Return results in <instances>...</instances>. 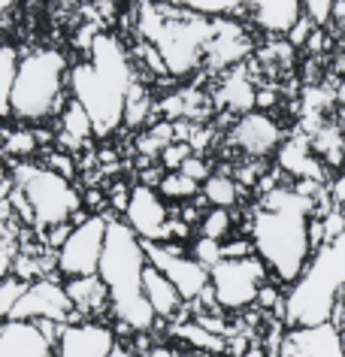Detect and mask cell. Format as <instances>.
<instances>
[{
	"label": "cell",
	"mask_w": 345,
	"mask_h": 357,
	"mask_svg": "<svg viewBox=\"0 0 345 357\" xmlns=\"http://www.w3.org/2000/svg\"><path fill=\"white\" fill-rule=\"evenodd\" d=\"M315 218V200L294 191V185L261 194L258 206L249 215V239L254 255L267 264L270 275L282 284H294L312 264L309 225Z\"/></svg>",
	"instance_id": "obj_1"
},
{
	"label": "cell",
	"mask_w": 345,
	"mask_h": 357,
	"mask_svg": "<svg viewBox=\"0 0 345 357\" xmlns=\"http://www.w3.org/2000/svg\"><path fill=\"white\" fill-rule=\"evenodd\" d=\"M137 64L115 33H97L91 49L70 70V94L94 121V137L106 139L125 128L128 94L137 85Z\"/></svg>",
	"instance_id": "obj_2"
},
{
	"label": "cell",
	"mask_w": 345,
	"mask_h": 357,
	"mask_svg": "<svg viewBox=\"0 0 345 357\" xmlns=\"http://www.w3.org/2000/svg\"><path fill=\"white\" fill-rule=\"evenodd\" d=\"M148 270V255L146 243L134 234L121 215H112L109 234H106V248L100 261V279L109 288L112 297V318L118 321V330H130V333H148L158 327V315L148 306L143 279Z\"/></svg>",
	"instance_id": "obj_3"
},
{
	"label": "cell",
	"mask_w": 345,
	"mask_h": 357,
	"mask_svg": "<svg viewBox=\"0 0 345 357\" xmlns=\"http://www.w3.org/2000/svg\"><path fill=\"white\" fill-rule=\"evenodd\" d=\"M134 13L143 40L161 52L170 76L185 79L206 64V49L218 33V19L191 13L185 3H143Z\"/></svg>",
	"instance_id": "obj_4"
},
{
	"label": "cell",
	"mask_w": 345,
	"mask_h": 357,
	"mask_svg": "<svg viewBox=\"0 0 345 357\" xmlns=\"http://www.w3.org/2000/svg\"><path fill=\"white\" fill-rule=\"evenodd\" d=\"M70 64L67 52L55 46H40L22 52V67L15 79L10 106L3 119L6 124H43L49 119H61L64 106L70 103Z\"/></svg>",
	"instance_id": "obj_5"
},
{
	"label": "cell",
	"mask_w": 345,
	"mask_h": 357,
	"mask_svg": "<svg viewBox=\"0 0 345 357\" xmlns=\"http://www.w3.org/2000/svg\"><path fill=\"white\" fill-rule=\"evenodd\" d=\"M345 294V234L318 248L306 273L285 294V327H324L333 324L336 303Z\"/></svg>",
	"instance_id": "obj_6"
},
{
	"label": "cell",
	"mask_w": 345,
	"mask_h": 357,
	"mask_svg": "<svg viewBox=\"0 0 345 357\" xmlns=\"http://www.w3.org/2000/svg\"><path fill=\"white\" fill-rule=\"evenodd\" d=\"M13 185L19 188L31 203L33 227L46 234L52 227L73 225V218L85 209L82 194L70 178H64L55 169L31 164V160H6V173Z\"/></svg>",
	"instance_id": "obj_7"
},
{
	"label": "cell",
	"mask_w": 345,
	"mask_h": 357,
	"mask_svg": "<svg viewBox=\"0 0 345 357\" xmlns=\"http://www.w3.org/2000/svg\"><path fill=\"white\" fill-rule=\"evenodd\" d=\"M212 275V291H215V300L224 312H243L258 303L263 284H267V264L254 257H243V261H221Z\"/></svg>",
	"instance_id": "obj_8"
},
{
	"label": "cell",
	"mask_w": 345,
	"mask_h": 357,
	"mask_svg": "<svg viewBox=\"0 0 345 357\" xmlns=\"http://www.w3.org/2000/svg\"><path fill=\"white\" fill-rule=\"evenodd\" d=\"M109 221H112V215H91L85 225H79L73 230L67 245L55 255V270H58V275H64V282L88 279V275L100 273Z\"/></svg>",
	"instance_id": "obj_9"
},
{
	"label": "cell",
	"mask_w": 345,
	"mask_h": 357,
	"mask_svg": "<svg viewBox=\"0 0 345 357\" xmlns=\"http://www.w3.org/2000/svg\"><path fill=\"white\" fill-rule=\"evenodd\" d=\"M146 255H148V264L158 266V270L173 282V288L182 294L185 303H197L203 294L209 291L212 275H209L206 266H200L188 255V245H182V243L148 245L146 243Z\"/></svg>",
	"instance_id": "obj_10"
},
{
	"label": "cell",
	"mask_w": 345,
	"mask_h": 357,
	"mask_svg": "<svg viewBox=\"0 0 345 357\" xmlns=\"http://www.w3.org/2000/svg\"><path fill=\"white\" fill-rule=\"evenodd\" d=\"M6 321H31V324H37V321H58V324L70 327V324H79V321H85V318L73 309L64 282H58L55 275H49V279H40V282L31 284L28 294H24V300L15 306V312Z\"/></svg>",
	"instance_id": "obj_11"
},
{
	"label": "cell",
	"mask_w": 345,
	"mask_h": 357,
	"mask_svg": "<svg viewBox=\"0 0 345 357\" xmlns=\"http://www.w3.org/2000/svg\"><path fill=\"white\" fill-rule=\"evenodd\" d=\"M125 221L134 227V234L148 245H170L173 243V212L158 188L148 185H134L130 206L125 212Z\"/></svg>",
	"instance_id": "obj_12"
},
{
	"label": "cell",
	"mask_w": 345,
	"mask_h": 357,
	"mask_svg": "<svg viewBox=\"0 0 345 357\" xmlns=\"http://www.w3.org/2000/svg\"><path fill=\"white\" fill-rule=\"evenodd\" d=\"M285 139L288 137H285V130H282V124L273 119L270 112H261V109L236 119L227 133V142L233 149H240L245 160H263L270 155H279Z\"/></svg>",
	"instance_id": "obj_13"
},
{
	"label": "cell",
	"mask_w": 345,
	"mask_h": 357,
	"mask_svg": "<svg viewBox=\"0 0 345 357\" xmlns=\"http://www.w3.org/2000/svg\"><path fill=\"white\" fill-rule=\"evenodd\" d=\"M279 357H345V336L333 324L285 330Z\"/></svg>",
	"instance_id": "obj_14"
},
{
	"label": "cell",
	"mask_w": 345,
	"mask_h": 357,
	"mask_svg": "<svg viewBox=\"0 0 345 357\" xmlns=\"http://www.w3.org/2000/svg\"><path fill=\"white\" fill-rule=\"evenodd\" d=\"M118 345L115 330L103 321H79L70 324L55 348V357H109Z\"/></svg>",
	"instance_id": "obj_15"
},
{
	"label": "cell",
	"mask_w": 345,
	"mask_h": 357,
	"mask_svg": "<svg viewBox=\"0 0 345 357\" xmlns=\"http://www.w3.org/2000/svg\"><path fill=\"white\" fill-rule=\"evenodd\" d=\"M258 91L261 88L252 82L245 64L221 73L215 91H212V106H218L224 115H233V119H243L258 109Z\"/></svg>",
	"instance_id": "obj_16"
},
{
	"label": "cell",
	"mask_w": 345,
	"mask_h": 357,
	"mask_svg": "<svg viewBox=\"0 0 345 357\" xmlns=\"http://www.w3.org/2000/svg\"><path fill=\"white\" fill-rule=\"evenodd\" d=\"M276 167L282 169V173L300 178V182L309 178V182L327 185V176H324L327 164L315 155L312 139H309L306 133H294V137H288L285 142H282V149H279V155H276Z\"/></svg>",
	"instance_id": "obj_17"
},
{
	"label": "cell",
	"mask_w": 345,
	"mask_h": 357,
	"mask_svg": "<svg viewBox=\"0 0 345 357\" xmlns=\"http://www.w3.org/2000/svg\"><path fill=\"white\" fill-rule=\"evenodd\" d=\"M249 22L273 40H288L291 31L303 22V3H297V0H258V3H249Z\"/></svg>",
	"instance_id": "obj_18"
},
{
	"label": "cell",
	"mask_w": 345,
	"mask_h": 357,
	"mask_svg": "<svg viewBox=\"0 0 345 357\" xmlns=\"http://www.w3.org/2000/svg\"><path fill=\"white\" fill-rule=\"evenodd\" d=\"M0 357H55V345L31 321H3Z\"/></svg>",
	"instance_id": "obj_19"
},
{
	"label": "cell",
	"mask_w": 345,
	"mask_h": 357,
	"mask_svg": "<svg viewBox=\"0 0 345 357\" xmlns=\"http://www.w3.org/2000/svg\"><path fill=\"white\" fill-rule=\"evenodd\" d=\"M64 288L70 294L73 309L82 315L85 321H97V318H112V297L109 288L100 275H88V279H70L64 282Z\"/></svg>",
	"instance_id": "obj_20"
},
{
	"label": "cell",
	"mask_w": 345,
	"mask_h": 357,
	"mask_svg": "<svg viewBox=\"0 0 345 357\" xmlns=\"http://www.w3.org/2000/svg\"><path fill=\"white\" fill-rule=\"evenodd\" d=\"M143 291H146L148 306H152V309H155V315H158V324H164V321H170V318H179V315H182V309H185L182 294L176 291V288H173V282L167 279V275L158 270V266H152V264H148V270H146Z\"/></svg>",
	"instance_id": "obj_21"
},
{
	"label": "cell",
	"mask_w": 345,
	"mask_h": 357,
	"mask_svg": "<svg viewBox=\"0 0 345 357\" xmlns=\"http://www.w3.org/2000/svg\"><path fill=\"white\" fill-rule=\"evenodd\" d=\"M158 115V100L152 97V91L139 82L137 79V85L130 88V94H128V109H125V128L130 130H139V128H152V119Z\"/></svg>",
	"instance_id": "obj_22"
},
{
	"label": "cell",
	"mask_w": 345,
	"mask_h": 357,
	"mask_svg": "<svg viewBox=\"0 0 345 357\" xmlns=\"http://www.w3.org/2000/svg\"><path fill=\"white\" fill-rule=\"evenodd\" d=\"M173 336H179V342H185L191 351H200V354H221L227 351V339H221L215 333H209L206 327H200L197 321H182L179 327L170 330Z\"/></svg>",
	"instance_id": "obj_23"
},
{
	"label": "cell",
	"mask_w": 345,
	"mask_h": 357,
	"mask_svg": "<svg viewBox=\"0 0 345 357\" xmlns=\"http://www.w3.org/2000/svg\"><path fill=\"white\" fill-rule=\"evenodd\" d=\"M240 197H243V188L227 173H212L203 182V200L209 203V209H230L240 203Z\"/></svg>",
	"instance_id": "obj_24"
},
{
	"label": "cell",
	"mask_w": 345,
	"mask_h": 357,
	"mask_svg": "<svg viewBox=\"0 0 345 357\" xmlns=\"http://www.w3.org/2000/svg\"><path fill=\"white\" fill-rule=\"evenodd\" d=\"M40 151V137L24 124H6L3 130V155L6 160H31Z\"/></svg>",
	"instance_id": "obj_25"
},
{
	"label": "cell",
	"mask_w": 345,
	"mask_h": 357,
	"mask_svg": "<svg viewBox=\"0 0 345 357\" xmlns=\"http://www.w3.org/2000/svg\"><path fill=\"white\" fill-rule=\"evenodd\" d=\"M19 67H22V52L6 40L0 46V112H6V106H10L15 79H19Z\"/></svg>",
	"instance_id": "obj_26"
},
{
	"label": "cell",
	"mask_w": 345,
	"mask_h": 357,
	"mask_svg": "<svg viewBox=\"0 0 345 357\" xmlns=\"http://www.w3.org/2000/svg\"><path fill=\"white\" fill-rule=\"evenodd\" d=\"M161 197L164 200H173V203H194L203 194V185L188 178L185 173H167L164 182H161Z\"/></svg>",
	"instance_id": "obj_27"
},
{
	"label": "cell",
	"mask_w": 345,
	"mask_h": 357,
	"mask_svg": "<svg viewBox=\"0 0 345 357\" xmlns=\"http://www.w3.org/2000/svg\"><path fill=\"white\" fill-rule=\"evenodd\" d=\"M197 227H200V236L224 243L227 234L233 230V215H230V209H206Z\"/></svg>",
	"instance_id": "obj_28"
},
{
	"label": "cell",
	"mask_w": 345,
	"mask_h": 357,
	"mask_svg": "<svg viewBox=\"0 0 345 357\" xmlns=\"http://www.w3.org/2000/svg\"><path fill=\"white\" fill-rule=\"evenodd\" d=\"M188 255H191L200 266H206V270L212 273L221 261H224V243H215V239L197 236V239H194V243L188 245Z\"/></svg>",
	"instance_id": "obj_29"
},
{
	"label": "cell",
	"mask_w": 345,
	"mask_h": 357,
	"mask_svg": "<svg viewBox=\"0 0 345 357\" xmlns=\"http://www.w3.org/2000/svg\"><path fill=\"white\" fill-rule=\"evenodd\" d=\"M31 284L15 279V275H3V284H0V315H3V321L13 315L15 306L24 300V294H28Z\"/></svg>",
	"instance_id": "obj_30"
},
{
	"label": "cell",
	"mask_w": 345,
	"mask_h": 357,
	"mask_svg": "<svg viewBox=\"0 0 345 357\" xmlns=\"http://www.w3.org/2000/svg\"><path fill=\"white\" fill-rule=\"evenodd\" d=\"M303 15L315 24V28L330 31V22H333V0H306V3H303Z\"/></svg>",
	"instance_id": "obj_31"
},
{
	"label": "cell",
	"mask_w": 345,
	"mask_h": 357,
	"mask_svg": "<svg viewBox=\"0 0 345 357\" xmlns=\"http://www.w3.org/2000/svg\"><path fill=\"white\" fill-rule=\"evenodd\" d=\"M191 155H194V149L188 146V142H173V146L161 155V164L170 169V173H179V169L185 167V160H188Z\"/></svg>",
	"instance_id": "obj_32"
},
{
	"label": "cell",
	"mask_w": 345,
	"mask_h": 357,
	"mask_svg": "<svg viewBox=\"0 0 345 357\" xmlns=\"http://www.w3.org/2000/svg\"><path fill=\"white\" fill-rule=\"evenodd\" d=\"M43 167L55 169V173H61L64 178H70V182H73V176H76V160H73V155H64V151H52Z\"/></svg>",
	"instance_id": "obj_33"
},
{
	"label": "cell",
	"mask_w": 345,
	"mask_h": 357,
	"mask_svg": "<svg viewBox=\"0 0 345 357\" xmlns=\"http://www.w3.org/2000/svg\"><path fill=\"white\" fill-rule=\"evenodd\" d=\"M179 173H185L188 178H194V182L203 185L212 176V169H209V164H206V158H203V155H191L188 160H185V167L179 169Z\"/></svg>",
	"instance_id": "obj_34"
},
{
	"label": "cell",
	"mask_w": 345,
	"mask_h": 357,
	"mask_svg": "<svg viewBox=\"0 0 345 357\" xmlns=\"http://www.w3.org/2000/svg\"><path fill=\"white\" fill-rule=\"evenodd\" d=\"M312 33H315V24H312V22H309L306 15H303V22H300L297 28L291 31L288 43H291V46H294V49H306V43H309V37H312Z\"/></svg>",
	"instance_id": "obj_35"
},
{
	"label": "cell",
	"mask_w": 345,
	"mask_h": 357,
	"mask_svg": "<svg viewBox=\"0 0 345 357\" xmlns=\"http://www.w3.org/2000/svg\"><path fill=\"white\" fill-rule=\"evenodd\" d=\"M143 357H206L200 351H182V348H173V345H164V342H155V348Z\"/></svg>",
	"instance_id": "obj_36"
},
{
	"label": "cell",
	"mask_w": 345,
	"mask_h": 357,
	"mask_svg": "<svg viewBox=\"0 0 345 357\" xmlns=\"http://www.w3.org/2000/svg\"><path fill=\"white\" fill-rule=\"evenodd\" d=\"M245 357H267V351H263V348H261V345H252V351H249V354H245Z\"/></svg>",
	"instance_id": "obj_37"
},
{
	"label": "cell",
	"mask_w": 345,
	"mask_h": 357,
	"mask_svg": "<svg viewBox=\"0 0 345 357\" xmlns=\"http://www.w3.org/2000/svg\"><path fill=\"white\" fill-rule=\"evenodd\" d=\"M342 121H345V112H342Z\"/></svg>",
	"instance_id": "obj_38"
}]
</instances>
